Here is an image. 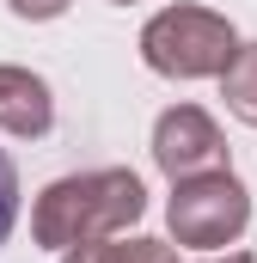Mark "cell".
<instances>
[{
    "instance_id": "6da1fadb",
    "label": "cell",
    "mask_w": 257,
    "mask_h": 263,
    "mask_svg": "<svg viewBox=\"0 0 257 263\" xmlns=\"http://www.w3.org/2000/svg\"><path fill=\"white\" fill-rule=\"evenodd\" d=\"M141 214H147V184L128 165H98V172L56 178L37 196V208H31V239L43 251H67V245H92V239L128 233Z\"/></svg>"
},
{
    "instance_id": "7a4b0ae2",
    "label": "cell",
    "mask_w": 257,
    "mask_h": 263,
    "mask_svg": "<svg viewBox=\"0 0 257 263\" xmlns=\"http://www.w3.org/2000/svg\"><path fill=\"white\" fill-rule=\"evenodd\" d=\"M233 49H239L233 18L190 6V0H178V6H166L141 25V62L166 80H221Z\"/></svg>"
},
{
    "instance_id": "3957f363",
    "label": "cell",
    "mask_w": 257,
    "mask_h": 263,
    "mask_svg": "<svg viewBox=\"0 0 257 263\" xmlns=\"http://www.w3.org/2000/svg\"><path fill=\"white\" fill-rule=\"evenodd\" d=\"M166 227L178 245L190 251H227L239 245V233L251 227V190L227 172H196V178H178L172 184V202H166Z\"/></svg>"
},
{
    "instance_id": "277c9868",
    "label": "cell",
    "mask_w": 257,
    "mask_h": 263,
    "mask_svg": "<svg viewBox=\"0 0 257 263\" xmlns=\"http://www.w3.org/2000/svg\"><path fill=\"white\" fill-rule=\"evenodd\" d=\"M153 165L178 184L196 172H227V135L202 104H172L153 123Z\"/></svg>"
},
{
    "instance_id": "5b68a950",
    "label": "cell",
    "mask_w": 257,
    "mask_h": 263,
    "mask_svg": "<svg viewBox=\"0 0 257 263\" xmlns=\"http://www.w3.org/2000/svg\"><path fill=\"white\" fill-rule=\"evenodd\" d=\"M56 129V98H49V80L31 73V67L0 62V135H19V141H37V135Z\"/></svg>"
},
{
    "instance_id": "8992f818",
    "label": "cell",
    "mask_w": 257,
    "mask_h": 263,
    "mask_svg": "<svg viewBox=\"0 0 257 263\" xmlns=\"http://www.w3.org/2000/svg\"><path fill=\"white\" fill-rule=\"evenodd\" d=\"M166 257V239H147V233H111V239H92V245H67L62 263H159Z\"/></svg>"
},
{
    "instance_id": "52a82bcc",
    "label": "cell",
    "mask_w": 257,
    "mask_h": 263,
    "mask_svg": "<svg viewBox=\"0 0 257 263\" xmlns=\"http://www.w3.org/2000/svg\"><path fill=\"white\" fill-rule=\"evenodd\" d=\"M221 98H227V110L239 123L257 129V43H239L233 62L221 67Z\"/></svg>"
},
{
    "instance_id": "ba28073f",
    "label": "cell",
    "mask_w": 257,
    "mask_h": 263,
    "mask_svg": "<svg viewBox=\"0 0 257 263\" xmlns=\"http://www.w3.org/2000/svg\"><path fill=\"white\" fill-rule=\"evenodd\" d=\"M12 220H19V172H12V159L0 153V245H6Z\"/></svg>"
},
{
    "instance_id": "9c48e42d",
    "label": "cell",
    "mask_w": 257,
    "mask_h": 263,
    "mask_svg": "<svg viewBox=\"0 0 257 263\" xmlns=\"http://www.w3.org/2000/svg\"><path fill=\"white\" fill-rule=\"evenodd\" d=\"M12 6V18H31V25H43V18H62L74 0H6Z\"/></svg>"
},
{
    "instance_id": "30bf717a",
    "label": "cell",
    "mask_w": 257,
    "mask_h": 263,
    "mask_svg": "<svg viewBox=\"0 0 257 263\" xmlns=\"http://www.w3.org/2000/svg\"><path fill=\"white\" fill-rule=\"evenodd\" d=\"M159 263H251V251H239V245H233L227 257H172V251H166Z\"/></svg>"
},
{
    "instance_id": "8fae6325",
    "label": "cell",
    "mask_w": 257,
    "mask_h": 263,
    "mask_svg": "<svg viewBox=\"0 0 257 263\" xmlns=\"http://www.w3.org/2000/svg\"><path fill=\"white\" fill-rule=\"evenodd\" d=\"M111 6H135V0H111Z\"/></svg>"
}]
</instances>
